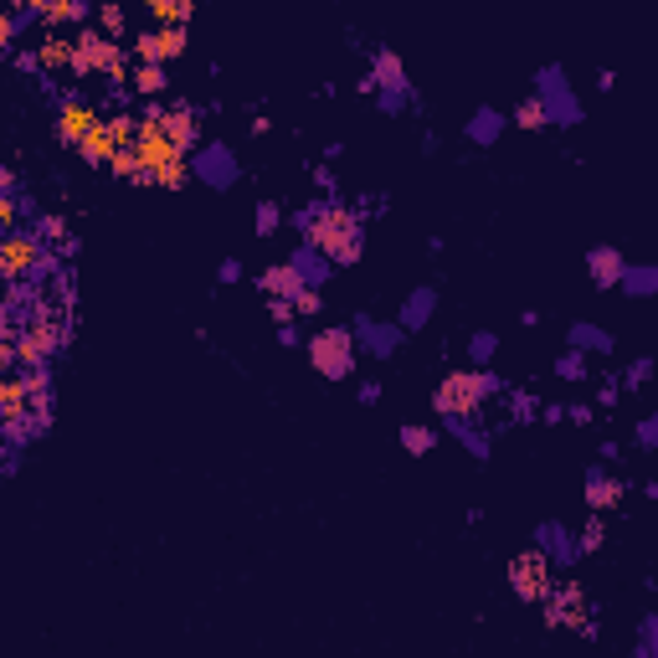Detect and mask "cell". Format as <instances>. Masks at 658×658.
I'll return each mask as SVG.
<instances>
[{
	"label": "cell",
	"mask_w": 658,
	"mask_h": 658,
	"mask_svg": "<svg viewBox=\"0 0 658 658\" xmlns=\"http://www.w3.org/2000/svg\"><path fill=\"white\" fill-rule=\"evenodd\" d=\"M355 329H360L355 340H360L365 350H371L376 360L396 355V345H401V329H396V324H386V319H371V314H360V319H355Z\"/></svg>",
	"instance_id": "12"
},
{
	"label": "cell",
	"mask_w": 658,
	"mask_h": 658,
	"mask_svg": "<svg viewBox=\"0 0 658 658\" xmlns=\"http://www.w3.org/2000/svg\"><path fill=\"white\" fill-rule=\"evenodd\" d=\"M617 288H623V294H633V299H648V294H658V268H653V263L623 268V278H617Z\"/></svg>",
	"instance_id": "21"
},
{
	"label": "cell",
	"mask_w": 658,
	"mask_h": 658,
	"mask_svg": "<svg viewBox=\"0 0 658 658\" xmlns=\"http://www.w3.org/2000/svg\"><path fill=\"white\" fill-rule=\"evenodd\" d=\"M16 26H21V16H16V11H0V52H11Z\"/></svg>",
	"instance_id": "37"
},
{
	"label": "cell",
	"mask_w": 658,
	"mask_h": 658,
	"mask_svg": "<svg viewBox=\"0 0 658 658\" xmlns=\"http://www.w3.org/2000/svg\"><path fill=\"white\" fill-rule=\"evenodd\" d=\"M258 288L268 299H294L299 288H304V278H299V268L294 263H273V268H263L258 273Z\"/></svg>",
	"instance_id": "15"
},
{
	"label": "cell",
	"mask_w": 658,
	"mask_h": 658,
	"mask_svg": "<svg viewBox=\"0 0 658 658\" xmlns=\"http://www.w3.org/2000/svg\"><path fill=\"white\" fill-rule=\"evenodd\" d=\"M278 222H283L278 201H263V206H258V222H252V227H258V237H273V232H278Z\"/></svg>",
	"instance_id": "33"
},
{
	"label": "cell",
	"mask_w": 658,
	"mask_h": 658,
	"mask_svg": "<svg viewBox=\"0 0 658 658\" xmlns=\"http://www.w3.org/2000/svg\"><path fill=\"white\" fill-rule=\"evenodd\" d=\"M432 309H437V299H432V288H417V294L401 304V314H396V329L407 335V329H422L427 319H432Z\"/></svg>",
	"instance_id": "17"
},
{
	"label": "cell",
	"mask_w": 658,
	"mask_h": 658,
	"mask_svg": "<svg viewBox=\"0 0 658 658\" xmlns=\"http://www.w3.org/2000/svg\"><path fill=\"white\" fill-rule=\"evenodd\" d=\"M658 443V417H643L638 422V448H653Z\"/></svg>",
	"instance_id": "40"
},
{
	"label": "cell",
	"mask_w": 658,
	"mask_h": 658,
	"mask_svg": "<svg viewBox=\"0 0 658 658\" xmlns=\"http://www.w3.org/2000/svg\"><path fill=\"white\" fill-rule=\"evenodd\" d=\"M540 412V401L530 396V391H515V396H509V417H515V422H530Z\"/></svg>",
	"instance_id": "34"
},
{
	"label": "cell",
	"mask_w": 658,
	"mask_h": 658,
	"mask_svg": "<svg viewBox=\"0 0 658 658\" xmlns=\"http://www.w3.org/2000/svg\"><path fill=\"white\" fill-rule=\"evenodd\" d=\"M150 16L160 26H186L196 16V6H191V0H150Z\"/></svg>",
	"instance_id": "23"
},
{
	"label": "cell",
	"mask_w": 658,
	"mask_h": 658,
	"mask_svg": "<svg viewBox=\"0 0 658 658\" xmlns=\"http://www.w3.org/2000/svg\"><path fill=\"white\" fill-rule=\"evenodd\" d=\"M545 103V119L551 124H581V103H576V93H551V98H540Z\"/></svg>",
	"instance_id": "22"
},
{
	"label": "cell",
	"mask_w": 658,
	"mask_h": 658,
	"mask_svg": "<svg viewBox=\"0 0 658 658\" xmlns=\"http://www.w3.org/2000/svg\"><path fill=\"white\" fill-rule=\"evenodd\" d=\"M623 268H628V258H623L617 247H592V252H587V273H592L597 288H617Z\"/></svg>",
	"instance_id": "13"
},
{
	"label": "cell",
	"mask_w": 658,
	"mask_h": 658,
	"mask_svg": "<svg viewBox=\"0 0 658 658\" xmlns=\"http://www.w3.org/2000/svg\"><path fill=\"white\" fill-rule=\"evenodd\" d=\"M401 448H407V453H432L437 448V432L422 427V422H407V427H401Z\"/></svg>",
	"instance_id": "27"
},
{
	"label": "cell",
	"mask_w": 658,
	"mask_h": 658,
	"mask_svg": "<svg viewBox=\"0 0 658 658\" xmlns=\"http://www.w3.org/2000/svg\"><path fill=\"white\" fill-rule=\"evenodd\" d=\"M566 340H571V350H581V355H607L612 350V335H607V329H597V324H587V319H581V324H571L566 329Z\"/></svg>",
	"instance_id": "20"
},
{
	"label": "cell",
	"mask_w": 658,
	"mask_h": 658,
	"mask_svg": "<svg viewBox=\"0 0 658 658\" xmlns=\"http://www.w3.org/2000/svg\"><path fill=\"white\" fill-rule=\"evenodd\" d=\"M186 26H160V31H144V36H134V57L139 62H155V67H165L170 57H180L186 52Z\"/></svg>",
	"instance_id": "10"
},
{
	"label": "cell",
	"mask_w": 658,
	"mask_h": 658,
	"mask_svg": "<svg viewBox=\"0 0 658 658\" xmlns=\"http://www.w3.org/2000/svg\"><path fill=\"white\" fill-rule=\"evenodd\" d=\"M294 268H299L304 288H314V283H324V278H329V263L319 258L314 247H299V252H294Z\"/></svg>",
	"instance_id": "24"
},
{
	"label": "cell",
	"mask_w": 658,
	"mask_h": 658,
	"mask_svg": "<svg viewBox=\"0 0 658 658\" xmlns=\"http://www.w3.org/2000/svg\"><path fill=\"white\" fill-rule=\"evenodd\" d=\"M581 612H587V597H581L576 581H566L561 597H556L551 607H545V617H551V623H581Z\"/></svg>",
	"instance_id": "18"
},
{
	"label": "cell",
	"mask_w": 658,
	"mask_h": 658,
	"mask_svg": "<svg viewBox=\"0 0 658 658\" xmlns=\"http://www.w3.org/2000/svg\"><path fill=\"white\" fill-rule=\"evenodd\" d=\"M617 396H623V386H617V381H602V391H597V407H617Z\"/></svg>",
	"instance_id": "42"
},
{
	"label": "cell",
	"mask_w": 658,
	"mask_h": 658,
	"mask_svg": "<svg viewBox=\"0 0 658 658\" xmlns=\"http://www.w3.org/2000/svg\"><path fill=\"white\" fill-rule=\"evenodd\" d=\"M72 72L78 78H103V83H129V62H124V47L114 42V36H103L93 26H78V36H72Z\"/></svg>",
	"instance_id": "3"
},
{
	"label": "cell",
	"mask_w": 658,
	"mask_h": 658,
	"mask_svg": "<svg viewBox=\"0 0 658 658\" xmlns=\"http://www.w3.org/2000/svg\"><path fill=\"white\" fill-rule=\"evenodd\" d=\"M93 16H98V31H103V36H114V42H119V36H124V26H129L124 6H98Z\"/></svg>",
	"instance_id": "29"
},
{
	"label": "cell",
	"mask_w": 658,
	"mask_h": 658,
	"mask_svg": "<svg viewBox=\"0 0 658 658\" xmlns=\"http://www.w3.org/2000/svg\"><path fill=\"white\" fill-rule=\"evenodd\" d=\"M134 124H139V119H129V114H108V119L78 144L83 160H93V165H114V160L129 150V144H134Z\"/></svg>",
	"instance_id": "5"
},
{
	"label": "cell",
	"mask_w": 658,
	"mask_h": 658,
	"mask_svg": "<svg viewBox=\"0 0 658 658\" xmlns=\"http://www.w3.org/2000/svg\"><path fill=\"white\" fill-rule=\"evenodd\" d=\"M98 124H103V114H98L83 93H67V98H62V108H57V139H62V144L78 150V144H83Z\"/></svg>",
	"instance_id": "8"
},
{
	"label": "cell",
	"mask_w": 658,
	"mask_h": 658,
	"mask_svg": "<svg viewBox=\"0 0 658 658\" xmlns=\"http://www.w3.org/2000/svg\"><path fill=\"white\" fill-rule=\"evenodd\" d=\"M540 422H566V407H540Z\"/></svg>",
	"instance_id": "48"
},
{
	"label": "cell",
	"mask_w": 658,
	"mask_h": 658,
	"mask_svg": "<svg viewBox=\"0 0 658 658\" xmlns=\"http://www.w3.org/2000/svg\"><path fill=\"white\" fill-rule=\"evenodd\" d=\"M191 175H201L206 186H232L237 180V155H232V144H222V139H206L201 150L191 155Z\"/></svg>",
	"instance_id": "9"
},
{
	"label": "cell",
	"mask_w": 658,
	"mask_h": 658,
	"mask_svg": "<svg viewBox=\"0 0 658 658\" xmlns=\"http://www.w3.org/2000/svg\"><path fill=\"white\" fill-rule=\"evenodd\" d=\"M129 78H134V88H139V93H150V98L170 88V78H165V67H155V62H139V67L129 72Z\"/></svg>",
	"instance_id": "26"
},
{
	"label": "cell",
	"mask_w": 658,
	"mask_h": 658,
	"mask_svg": "<svg viewBox=\"0 0 658 658\" xmlns=\"http://www.w3.org/2000/svg\"><path fill=\"white\" fill-rule=\"evenodd\" d=\"M509 124H520V129H545L551 119H545V103L530 93V98H520V103H515V114H509Z\"/></svg>",
	"instance_id": "25"
},
{
	"label": "cell",
	"mask_w": 658,
	"mask_h": 658,
	"mask_svg": "<svg viewBox=\"0 0 658 658\" xmlns=\"http://www.w3.org/2000/svg\"><path fill=\"white\" fill-rule=\"evenodd\" d=\"M556 376H561V381H587V376H592V371H587V355L566 350V355L556 360Z\"/></svg>",
	"instance_id": "30"
},
{
	"label": "cell",
	"mask_w": 658,
	"mask_h": 658,
	"mask_svg": "<svg viewBox=\"0 0 658 658\" xmlns=\"http://www.w3.org/2000/svg\"><path fill=\"white\" fill-rule=\"evenodd\" d=\"M278 345H299V329L294 324H278Z\"/></svg>",
	"instance_id": "47"
},
{
	"label": "cell",
	"mask_w": 658,
	"mask_h": 658,
	"mask_svg": "<svg viewBox=\"0 0 658 658\" xmlns=\"http://www.w3.org/2000/svg\"><path fill=\"white\" fill-rule=\"evenodd\" d=\"M216 278H222V283H237V278H242V263H237V258H227L222 268H216Z\"/></svg>",
	"instance_id": "46"
},
{
	"label": "cell",
	"mask_w": 658,
	"mask_h": 658,
	"mask_svg": "<svg viewBox=\"0 0 658 658\" xmlns=\"http://www.w3.org/2000/svg\"><path fill=\"white\" fill-rule=\"evenodd\" d=\"M11 62H16V67H21V72H42V57H36V52H31V47H26V52H16V57H11Z\"/></svg>",
	"instance_id": "44"
},
{
	"label": "cell",
	"mask_w": 658,
	"mask_h": 658,
	"mask_svg": "<svg viewBox=\"0 0 658 658\" xmlns=\"http://www.w3.org/2000/svg\"><path fill=\"white\" fill-rule=\"evenodd\" d=\"M299 227L309 237V247L319 252V258L335 268V263H355L360 258V216L335 206V201H319L299 216Z\"/></svg>",
	"instance_id": "1"
},
{
	"label": "cell",
	"mask_w": 658,
	"mask_h": 658,
	"mask_svg": "<svg viewBox=\"0 0 658 658\" xmlns=\"http://www.w3.org/2000/svg\"><path fill=\"white\" fill-rule=\"evenodd\" d=\"M628 494V484L623 479H612V473H602V468H592L587 473V504L597 509V515H607V509H617V499Z\"/></svg>",
	"instance_id": "14"
},
{
	"label": "cell",
	"mask_w": 658,
	"mask_h": 658,
	"mask_svg": "<svg viewBox=\"0 0 658 658\" xmlns=\"http://www.w3.org/2000/svg\"><path fill=\"white\" fill-rule=\"evenodd\" d=\"M494 391H504V381L494 371H448L432 391V412L443 422H468V417H479L484 396H494Z\"/></svg>",
	"instance_id": "2"
},
{
	"label": "cell",
	"mask_w": 658,
	"mask_h": 658,
	"mask_svg": "<svg viewBox=\"0 0 658 658\" xmlns=\"http://www.w3.org/2000/svg\"><path fill=\"white\" fill-rule=\"evenodd\" d=\"M597 417V407H581V401H576V407H566V422H576V427H587Z\"/></svg>",
	"instance_id": "43"
},
{
	"label": "cell",
	"mask_w": 658,
	"mask_h": 658,
	"mask_svg": "<svg viewBox=\"0 0 658 658\" xmlns=\"http://www.w3.org/2000/svg\"><path fill=\"white\" fill-rule=\"evenodd\" d=\"M36 57H42V72H72V36H62V31H47L42 36V47H36Z\"/></svg>",
	"instance_id": "16"
},
{
	"label": "cell",
	"mask_w": 658,
	"mask_h": 658,
	"mask_svg": "<svg viewBox=\"0 0 658 658\" xmlns=\"http://www.w3.org/2000/svg\"><path fill=\"white\" fill-rule=\"evenodd\" d=\"M360 401H365V407H376V401H381V386L376 381H360V391H355Z\"/></svg>",
	"instance_id": "45"
},
{
	"label": "cell",
	"mask_w": 658,
	"mask_h": 658,
	"mask_svg": "<svg viewBox=\"0 0 658 658\" xmlns=\"http://www.w3.org/2000/svg\"><path fill=\"white\" fill-rule=\"evenodd\" d=\"M309 360H314L319 376L345 381L355 371V335L350 329H319V335L309 340Z\"/></svg>",
	"instance_id": "4"
},
{
	"label": "cell",
	"mask_w": 658,
	"mask_h": 658,
	"mask_svg": "<svg viewBox=\"0 0 658 658\" xmlns=\"http://www.w3.org/2000/svg\"><path fill=\"white\" fill-rule=\"evenodd\" d=\"M602 540H607V525H602V515H592L587 525H581V540H576V556H592V551H602Z\"/></svg>",
	"instance_id": "28"
},
{
	"label": "cell",
	"mask_w": 658,
	"mask_h": 658,
	"mask_svg": "<svg viewBox=\"0 0 658 658\" xmlns=\"http://www.w3.org/2000/svg\"><path fill=\"white\" fill-rule=\"evenodd\" d=\"M288 304H294V314H319V304H324V299H319V288H299V294L288 299Z\"/></svg>",
	"instance_id": "36"
},
{
	"label": "cell",
	"mask_w": 658,
	"mask_h": 658,
	"mask_svg": "<svg viewBox=\"0 0 658 658\" xmlns=\"http://www.w3.org/2000/svg\"><path fill=\"white\" fill-rule=\"evenodd\" d=\"M268 314H273L278 324H294V304H288V299H268Z\"/></svg>",
	"instance_id": "41"
},
{
	"label": "cell",
	"mask_w": 658,
	"mask_h": 658,
	"mask_svg": "<svg viewBox=\"0 0 658 658\" xmlns=\"http://www.w3.org/2000/svg\"><path fill=\"white\" fill-rule=\"evenodd\" d=\"M648 376H653V360H648V355H638V360L628 365V386H643Z\"/></svg>",
	"instance_id": "39"
},
{
	"label": "cell",
	"mask_w": 658,
	"mask_h": 658,
	"mask_svg": "<svg viewBox=\"0 0 658 658\" xmlns=\"http://www.w3.org/2000/svg\"><path fill=\"white\" fill-rule=\"evenodd\" d=\"M509 587H515L520 602H545L551 597V561H545L535 545L520 551L515 561H509Z\"/></svg>",
	"instance_id": "7"
},
{
	"label": "cell",
	"mask_w": 658,
	"mask_h": 658,
	"mask_svg": "<svg viewBox=\"0 0 658 658\" xmlns=\"http://www.w3.org/2000/svg\"><path fill=\"white\" fill-rule=\"evenodd\" d=\"M376 103H381V114H401V108H417V93L407 88V93H376Z\"/></svg>",
	"instance_id": "35"
},
{
	"label": "cell",
	"mask_w": 658,
	"mask_h": 658,
	"mask_svg": "<svg viewBox=\"0 0 658 658\" xmlns=\"http://www.w3.org/2000/svg\"><path fill=\"white\" fill-rule=\"evenodd\" d=\"M31 391H36L31 376H21V371H0V417H6V422H21V417L31 412Z\"/></svg>",
	"instance_id": "11"
},
{
	"label": "cell",
	"mask_w": 658,
	"mask_h": 658,
	"mask_svg": "<svg viewBox=\"0 0 658 658\" xmlns=\"http://www.w3.org/2000/svg\"><path fill=\"white\" fill-rule=\"evenodd\" d=\"M504 124H509V119L499 114V108L484 103V108H473V119H468V139H473V144H494V139L504 134Z\"/></svg>",
	"instance_id": "19"
},
{
	"label": "cell",
	"mask_w": 658,
	"mask_h": 658,
	"mask_svg": "<svg viewBox=\"0 0 658 658\" xmlns=\"http://www.w3.org/2000/svg\"><path fill=\"white\" fill-rule=\"evenodd\" d=\"M16 222H21V201L11 191H0V237L16 232Z\"/></svg>",
	"instance_id": "32"
},
{
	"label": "cell",
	"mask_w": 658,
	"mask_h": 658,
	"mask_svg": "<svg viewBox=\"0 0 658 658\" xmlns=\"http://www.w3.org/2000/svg\"><path fill=\"white\" fill-rule=\"evenodd\" d=\"M36 237H47V242H62V247H67V222H62V216H42V232H36Z\"/></svg>",
	"instance_id": "38"
},
{
	"label": "cell",
	"mask_w": 658,
	"mask_h": 658,
	"mask_svg": "<svg viewBox=\"0 0 658 658\" xmlns=\"http://www.w3.org/2000/svg\"><path fill=\"white\" fill-rule=\"evenodd\" d=\"M494 350H499V335H494V329H479V335L468 340V360H473V365L494 360Z\"/></svg>",
	"instance_id": "31"
},
{
	"label": "cell",
	"mask_w": 658,
	"mask_h": 658,
	"mask_svg": "<svg viewBox=\"0 0 658 658\" xmlns=\"http://www.w3.org/2000/svg\"><path fill=\"white\" fill-rule=\"evenodd\" d=\"M6 283H11V278H0V304H6Z\"/></svg>",
	"instance_id": "49"
},
{
	"label": "cell",
	"mask_w": 658,
	"mask_h": 658,
	"mask_svg": "<svg viewBox=\"0 0 658 658\" xmlns=\"http://www.w3.org/2000/svg\"><path fill=\"white\" fill-rule=\"evenodd\" d=\"M36 268H47V247L31 232H6L0 237V278H31Z\"/></svg>",
	"instance_id": "6"
}]
</instances>
